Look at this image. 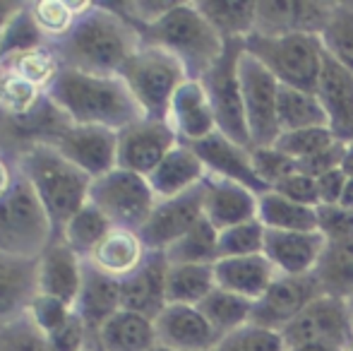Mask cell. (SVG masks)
<instances>
[{
	"label": "cell",
	"mask_w": 353,
	"mask_h": 351,
	"mask_svg": "<svg viewBox=\"0 0 353 351\" xmlns=\"http://www.w3.org/2000/svg\"><path fill=\"white\" fill-rule=\"evenodd\" d=\"M140 46L142 37L137 27L108 3H92L65 37L51 41L63 68L101 77H121Z\"/></svg>",
	"instance_id": "cell-1"
},
{
	"label": "cell",
	"mask_w": 353,
	"mask_h": 351,
	"mask_svg": "<svg viewBox=\"0 0 353 351\" xmlns=\"http://www.w3.org/2000/svg\"><path fill=\"white\" fill-rule=\"evenodd\" d=\"M46 99L74 126L121 132L144 118L123 77H101L63 68L46 89Z\"/></svg>",
	"instance_id": "cell-2"
},
{
	"label": "cell",
	"mask_w": 353,
	"mask_h": 351,
	"mask_svg": "<svg viewBox=\"0 0 353 351\" xmlns=\"http://www.w3.org/2000/svg\"><path fill=\"white\" fill-rule=\"evenodd\" d=\"M14 164L48 212L58 236L65 221L89 202L92 178L46 142H32L19 150Z\"/></svg>",
	"instance_id": "cell-3"
},
{
	"label": "cell",
	"mask_w": 353,
	"mask_h": 351,
	"mask_svg": "<svg viewBox=\"0 0 353 351\" xmlns=\"http://www.w3.org/2000/svg\"><path fill=\"white\" fill-rule=\"evenodd\" d=\"M142 43L159 46L181 61L190 80H202L223 56L226 41L195 3H176L159 22L140 29Z\"/></svg>",
	"instance_id": "cell-4"
},
{
	"label": "cell",
	"mask_w": 353,
	"mask_h": 351,
	"mask_svg": "<svg viewBox=\"0 0 353 351\" xmlns=\"http://www.w3.org/2000/svg\"><path fill=\"white\" fill-rule=\"evenodd\" d=\"M56 239V229L24 176L17 171L12 190L0 197V255L37 260Z\"/></svg>",
	"instance_id": "cell-5"
},
{
	"label": "cell",
	"mask_w": 353,
	"mask_h": 351,
	"mask_svg": "<svg viewBox=\"0 0 353 351\" xmlns=\"http://www.w3.org/2000/svg\"><path fill=\"white\" fill-rule=\"evenodd\" d=\"M245 51L262 63L283 87L315 92L325 66V46L315 34H286V37L245 39Z\"/></svg>",
	"instance_id": "cell-6"
},
{
	"label": "cell",
	"mask_w": 353,
	"mask_h": 351,
	"mask_svg": "<svg viewBox=\"0 0 353 351\" xmlns=\"http://www.w3.org/2000/svg\"><path fill=\"white\" fill-rule=\"evenodd\" d=\"M121 77L140 103L144 118L159 121H166L176 92L190 80L178 58L149 43H142L140 51L128 61Z\"/></svg>",
	"instance_id": "cell-7"
},
{
	"label": "cell",
	"mask_w": 353,
	"mask_h": 351,
	"mask_svg": "<svg viewBox=\"0 0 353 351\" xmlns=\"http://www.w3.org/2000/svg\"><path fill=\"white\" fill-rule=\"evenodd\" d=\"M89 202H94L116 229L140 234L142 226L152 217L159 197L154 195L152 185L144 176L116 166L108 174L94 178Z\"/></svg>",
	"instance_id": "cell-8"
},
{
	"label": "cell",
	"mask_w": 353,
	"mask_h": 351,
	"mask_svg": "<svg viewBox=\"0 0 353 351\" xmlns=\"http://www.w3.org/2000/svg\"><path fill=\"white\" fill-rule=\"evenodd\" d=\"M243 106H245L250 147H272L281 135L279 128V80L248 51L238 61Z\"/></svg>",
	"instance_id": "cell-9"
},
{
	"label": "cell",
	"mask_w": 353,
	"mask_h": 351,
	"mask_svg": "<svg viewBox=\"0 0 353 351\" xmlns=\"http://www.w3.org/2000/svg\"><path fill=\"white\" fill-rule=\"evenodd\" d=\"M243 51H245V41H226L223 56L200 82L207 89L214 116H216V130L226 135L228 140L252 150L245 121V106H243L241 80H238V61H241Z\"/></svg>",
	"instance_id": "cell-10"
},
{
	"label": "cell",
	"mask_w": 353,
	"mask_h": 351,
	"mask_svg": "<svg viewBox=\"0 0 353 351\" xmlns=\"http://www.w3.org/2000/svg\"><path fill=\"white\" fill-rule=\"evenodd\" d=\"M68 161L82 169L89 178H99L118 166V132L94 126H74L65 121L46 140Z\"/></svg>",
	"instance_id": "cell-11"
},
{
	"label": "cell",
	"mask_w": 353,
	"mask_h": 351,
	"mask_svg": "<svg viewBox=\"0 0 353 351\" xmlns=\"http://www.w3.org/2000/svg\"><path fill=\"white\" fill-rule=\"evenodd\" d=\"M281 334L288 347L303 342H330L349 351L353 344L349 303L344 299L320 294L291 325L281 330Z\"/></svg>",
	"instance_id": "cell-12"
},
{
	"label": "cell",
	"mask_w": 353,
	"mask_h": 351,
	"mask_svg": "<svg viewBox=\"0 0 353 351\" xmlns=\"http://www.w3.org/2000/svg\"><path fill=\"white\" fill-rule=\"evenodd\" d=\"M178 145L181 140L168 121L140 118L118 132V166L147 178Z\"/></svg>",
	"instance_id": "cell-13"
},
{
	"label": "cell",
	"mask_w": 353,
	"mask_h": 351,
	"mask_svg": "<svg viewBox=\"0 0 353 351\" xmlns=\"http://www.w3.org/2000/svg\"><path fill=\"white\" fill-rule=\"evenodd\" d=\"M202 219H205V185H197L178 197L159 200L149 221L142 226L140 239L147 250L163 253Z\"/></svg>",
	"instance_id": "cell-14"
},
{
	"label": "cell",
	"mask_w": 353,
	"mask_h": 351,
	"mask_svg": "<svg viewBox=\"0 0 353 351\" xmlns=\"http://www.w3.org/2000/svg\"><path fill=\"white\" fill-rule=\"evenodd\" d=\"M336 3L322 0H257L255 34L262 37H286V34L325 32Z\"/></svg>",
	"instance_id": "cell-15"
},
{
	"label": "cell",
	"mask_w": 353,
	"mask_h": 351,
	"mask_svg": "<svg viewBox=\"0 0 353 351\" xmlns=\"http://www.w3.org/2000/svg\"><path fill=\"white\" fill-rule=\"evenodd\" d=\"M322 294L320 284L312 274L288 277L279 274L274 284L265 291L260 301H255L252 310V325H260L267 330L281 332L286 325H291L317 296Z\"/></svg>",
	"instance_id": "cell-16"
},
{
	"label": "cell",
	"mask_w": 353,
	"mask_h": 351,
	"mask_svg": "<svg viewBox=\"0 0 353 351\" xmlns=\"http://www.w3.org/2000/svg\"><path fill=\"white\" fill-rule=\"evenodd\" d=\"M157 342L168 351H216L221 334L210 325L197 305L168 303L154 320Z\"/></svg>",
	"instance_id": "cell-17"
},
{
	"label": "cell",
	"mask_w": 353,
	"mask_h": 351,
	"mask_svg": "<svg viewBox=\"0 0 353 351\" xmlns=\"http://www.w3.org/2000/svg\"><path fill=\"white\" fill-rule=\"evenodd\" d=\"M192 150L202 159L207 169V176L212 178H223V181L241 183V185L250 188L252 192L262 195L267 192V185L260 181L252 164V150L238 145V142L228 140L221 132H212L210 137L200 142H192Z\"/></svg>",
	"instance_id": "cell-18"
},
{
	"label": "cell",
	"mask_w": 353,
	"mask_h": 351,
	"mask_svg": "<svg viewBox=\"0 0 353 351\" xmlns=\"http://www.w3.org/2000/svg\"><path fill=\"white\" fill-rule=\"evenodd\" d=\"M168 260L161 250H149L135 272L121 279V303L125 310L157 320L168 305L166 301Z\"/></svg>",
	"instance_id": "cell-19"
},
{
	"label": "cell",
	"mask_w": 353,
	"mask_h": 351,
	"mask_svg": "<svg viewBox=\"0 0 353 351\" xmlns=\"http://www.w3.org/2000/svg\"><path fill=\"white\" fill-rule=\"evenodd\" d=\"M39 296V258L0 255V332L22 320Z\"/></svg>",
	"instance_id": "cell-20"
},
{
	"label": "cell",
	"mask_w": 353,
	"mask_h": 351,
	"mask_svg": "<svg viewBox=\"0 0 353 351\" xmlns=\"http://www.w3.org/2000/svg\"><path fill=\"white\" fill-rule=\"evenodd\" d=\"M84 260L61 239L48 243V248L39 255V294L53 296L63 303H77L79 286H82Z\"/></svg>",
	"instance_id": "cell-21"
},
{
	"label": "cell",
	"mask_w": 353,
	"mask_h": 351,
	"mask_svg": "<svg viewBox=\"0 0 353 351\" xmlns=\"http://www.w3.org/2000/svg\"><path fill=\"white\" fill-rule=\"evenodd\" d=\"M205 219L216 231L257 219L260 195L241 183L223 181V178H205Z\"/></svg>",
	"instance_id": "cell-22"
},
{
	"label": "cell",
	"mask_w": 353,
	"mask_h": 351,
	"mask_svg": "<svg viewBox=\"0 0 353 351\" xmlns=\"http://www.w3.org/2000/svg\"><path fill=\"white\" fill-rule=\"evenodd\" d=\"M325 245L320 231H267L265 255L279 274L305 277L315 272Z\"/></svg>",
	"instance_id": "cell-23"
},
{
	"label": "cell",
	"mask_w": 353,
	"mask_h": 351,
	"mask_svg": "<svg viewBox=\"0 0 353 351\" xmlns=\"http://www.w3.org/2000/svg\"><path fill=\"white\" fill-rule=\"evenodd\" d=\"M327 113V126L336 140L353 142V75L325 53V66L315 89Z\"/></svg>",
	"instance_id": "cell-24"
},
{
	"label": "cell",
	"mask_w": 353,
	"mask_h": 351,
	"mask_svg": "<svg viewBox=\"0 0 353 351\" xmlns=\"http://www.w3.org/2000/svg\"><path fill=\"white\" fill-rule=\"evenodd\" d=\"M166 121L171 123L183 145L200 142L210 137L212 132H216V116H214L207 89L200 80H188L178 89L171 108H168Z\"/></svg>",
	"instance_id": "cell-25"
},
{
	"label": "cell",
	"mask_w": 353,
	"mask_h": 351,
	"mask_svg": "<svg viewBox=\"0 0 353 351\" xmlns=\"http://www.w3.org/2000/svg\"><path fill=\"white\" fill-rule=\"evenodd\" d=\"M216 286L223 291H231L248 301H260L265 291L274 284L279 277L276 267L267 260L265 253L248 255V258H221L214 263Z\"/></svg>",
	"instance_id": "cell-26"
},
{
	"label": "cell",
	"mask_w": 353,
	"mask_h": 351,
	"mask_svg": "<svg viewBox=\"0 0 353 351\" xmlns=\"http://www.w3.org/2000/svg\"><path fill=\"white\" fill-rule=\"evenodd\" d=\"M121 308V279L97 270L92 263L84 260L82 286H79L74 313L87 323L92 334H97V330Z\"/></svg>",
	"instance_id": "cell-27"
},
{
	"label": "cell",
	"mask_w": 353,
	"mask_h": 351,
	"mask_svg": "<svg viewBox=\"0 0 353 351\" xmlns=\"http://www.w3.org/2000/svg\"><path fill=\"white\" fill-rule=\"evenodd\" d=\"M205 178H207V169L202 164V159L195 154V150L190 145H183L181 142L147 176V181L159 200H168V197H178L183 192L192 190V188L202 185Z\"/></svg>",
	"instance_id": "cell-28"
},
{
	"label": "cell",
	"mask_w": 353,
	"mask_h": 351,
	"mask_svg": "<svg viewBox=\"0 0 353 351\" xmlns=\"http://www.w3.org/2000/svg\"><path fill=\"white\" fill-rule=\"evenodd\" d=\"M97 351H154L159 347L152 318L121 308L94 334Z\"/></svg>",
	"instance_id": "cell-29"
},
{
	"label": "cell",
	"mask_w": 353,
	"mask_h": 351,
	"mask_svg": "<svg viewBox=\"0 0 353 351\" xmlns=\"http://www.w3.org/2000/svg\"><path fill=\"white\" fill-rule=\"evenodd\" d=\"M147 253V245H144V241L140 239L137 231L116 229L113 226L106 239L94 248V253L87 258V263H92L97 270L106 272V274L116 277V279H123V277H128L142 265Z\"/></svg>",
	"instance_id": "cell-30"
},
{
	"label": "cell",
	"mask_w": 353,
	"mask_h": 351,
	"mask_svg": "<svg viewBox=\"0 0 353 351\" xmlns=\"http://www.w3.org/2000/svg\"><path fill=\"white\" fill-rule=\"evenodd\" d=\"M195 5L223 41H245L255 34L257 0H197Z\"/></svg>",
	"instance_id": "cell-31"
},
{
	"label": "cell",
	"mask_w": 353,
	"mask_h": 351,
	"mask_svg": "<svg viewBox=\"0 0 353 351\" xmlns=\"http://www.w3.org/2000/svg\"><path fill=\"white\" fill-rule=\"evenodd\" d=\"M312 277L322 294L349 301L353 296V241L327 243Z\"/></svg>",
	"instance_id": "cell-32"
},
{
	"label": "cell",
	"mask_w": 353,
	"mask_h": 351,
	"mask_svg": "<svg viewBox=\"0 0 353 351\" xmlns=\"http://www.w3.org/2000/svg\"><path fill=\"white\" fill-rule=\"evenodd\" d=\"M216 289L214 265H168L166 301L173 305H200Z\"/></svg>",
	"instance_id": "cell-33"
},
{
	"label": "cell",
	"mask_w": 353,
	"mask_h": 351,
	"mask_svg": "<svg viewBox=\"0 0 353 351\" xmlns=\"http://www.w3.org/2000/svg\"><path fill=\"white\" fill-rule=\"evenodd\" d=\"M317 207H305L279 195L276 190H267L260 195L257 219L267 226V231H317Z\"/></svg>",
	"instance_id": "cell-34"
},
{
	"label": "cell",
	"mask_w": 353,
	"mask_h": 351,
	"mask_svg": "<svg viewBox=\"0 0 353 351\" xmlns=\"http://www.w3.org/2000/svg\"><path fill=\"white\" fill-rule=\"evenodd\" d=\"M111 229L113 224L108 221V217L94 202H87L65 221V226H63L58 236L70 245L79 258L87 260Z\"/></svg>",
	"instance_id": "cell-35"
},
{
	"label": "cell",
	"mask_w": 353,
	"mask_h": 351,
	"mask_svg": "<svg viewBox=\"0 0 353 351\" xmlns=\"http://www.w3.org/2000/svg\"><path fill=\"white\" fill-rule=\"evenodd\" d=\"M279 128L281 132L305 130V128H330L327 113L315 92L296 87H279Z\"/></svg>",
	"instance_id": "cell-36"
},
{
	"label": "cell",
	"mask_w": 353,
	"mask_h": 351,
	"mask_svg": "<svg viewBox=\"0 0 353 351\" xmlns=\"http://www.w3.org/2000/svg\"><path fill=\"white\" fill-rule=\"evenodd\" d=\"M197 308L202 310V315L210 320V325L221 334V339H223V337H228V334L236 332V330H241L252 323L255 303L243 299V296H236V294H231V291H223L216 286V289H214Z\"/></svg>",
	"instance_id": "cell-37"
},
{
	"label": "cell",
	"mask_w": 353,
	"mask_h": 351,
	"mask_svg": "<svg viewBox=\"0 0 353 351\" xmlns=\"http://www.w3.org/2000/svg\"><path fill=\"white\" fill-rule=\"evenodd\" d=\"M43 101H46L43 89L3 68L0 72V118L3 121H24L34 116Z\"/></svg>",
	"instance_id": "cell-38"
},
{
	"label": "cell",
	"mask_w": 353,
	"mask_h": 351,
	"mask_svg": "<svg viewBox=\"0 0 353 351\" xmlns=\"http://www.w3.org/2000/svg\"><path fill=\"white\" fill-rule=\"evenodd\" d=\"M168 265H214L219 260V231L207 219L163 250Z\"/></svg>",
	"instance_id": "cell-39"
},
{
	"label": "cell",
	"mask_w": 353,
	"mask_h": 351,
	"mask_svg": "<svg viewBox=\"0 0 353 351\" xmlns=\"http://www.w3.org/2000/svg\"><path fill=\"white\" fill-rule=\"evenodd\" d=\"M92 8L89 0H34L29 3L32 17L37 22L39 32L46 37V41H58L74 27L77 17H82Z\"/></svg>",
	"instance_id": "cell-40"
},
{
	"label": "cell",
	"mask_w": 353,
	"mask_h": 351,
	"mask_svg": "<svg viewBox=\"0 0 353 351\" xmlns=\"http://www.w3.org/2000/svg\"><path fill=\"white\" fill-rule=\"evenodd\" d=\"M320 39L327 56L353 75V3H336Z\"/></svg>",
	"instance_id": "cell-41"
},
{
	"label": "cell",
	"mask_w": 353,
	"mask_h": 351,
	"mask_svg": "<svg viewBox=\"0 0 353 351\" xmlns=\"http://www.w3.org/2000/svg\"><path fill=\"white\" fill-rule=\"evenodd\" d=\"M46 37L39 32L37 22L32 17V10H29V3L22 5L17 14L10 19V24L3 29L0 34V66H5L8 61H12L19 53H27L32 48L46 46Z\"/></svg>",
	"instance_id": "cell-42"
},
{
	"label": "cell",
	"mask_w": 353,
	"mask_h": 351,
	"mask_svg": "<svg viewBox=\"0 0 353 351\" xmlns=\"http://www.w3.org/2000/svg\"><path fill=\"white\" fill-rule=\"evenodd\" d=\"M3 68L17 72L19 77H24V80L37 85L39 89H43V92L51 87V82L56 80L58 72L63 70L61 58L56 56L51 43L32 48V51H27V53H19V56H14L12 61L5 63Z\"/></svg>",
	"instance_id": "cell-43"
},
{
	"label": "cell",
	"mask_w": 353,
	"mask_h": 351,
	"mask_svg": "<svg viewBox=\"0 0 353 351\" xmlns=\"http://www.w3.org/2000/svg\"><path fill=\"white\" fill-rule=\"evenodd\" d=\"M267 226L260 219L231 226L219 231V260L221 258H248V255L265 253Z\"/></svg>",
	"instance_id": "cell-44"
},
{
	"label": "cell",
	"mask_w": 353,
	"mask_h": 351,
	"mask_svg": "<svg viewBox=\"0 0 353 351\" xmlns=\"http://www.w3.org/2000/svg\"><path fill=\"white\" fill-rule=\"evenodd\" d=\"M336 137L330 128H305V130H291L281 132L279 140L274 142V147H279L283 154H288L293 161H305L312 154L327 150L330 145H334Z\"/></svg>",
	"instance_id": "cell-45"
},
{
	"label": "cell",
	"mask_w": 353,
	"mask_h": 351,
	"mask_svg": "<svg viewBox=\"0 0 353 351\" xmlns=\"http://www.w3.org/2000/svg\"><path fill=\"white\" fill-rule=\"evenodd\" d=\"M216 351H288V344L276 330H267L250 323L223 337Z\"/></svg>",
	"instance_id": "cell-46"
},
{
	"label": "cell",
	"mask_w": 353,
	"mask_h": 351,
	"mask_svg": "<svg viewBox=\"0 0 353 351\" xmlns=\"http://www.w3.org/2000/svg\"><path fill=\"white\" fill-rule=\"evenodd\" d=\"M252 164L260 176V181L267 185V190H274L281 181L293 176L298 171V164L288 154H283L279 147H255L252 150Z\"/></svg>",
	"instance_id": "cell-47"
},
{
	"label": "cell",
	"mask_w": 353,
	"mask_h": 351,
	"mask_svg": "<svg viewBox=\"0 0 353 351\" xmlns=\"http://www.w3.org/2000/svg\"><path fill=\"white\" fill-rule=\"evenodd\" d=\"M0 351H53L48 337L32 323L29 315L0 332Z\"/></svg>",
	"instance_id": "cell-48"
},
{
	"label": "cell",
	"mask_w": 353,
	"mask_h": 351,
	"mask_svg": "<svg viewBox=\"0 0 353 351\" xmlns=\"http://www.w3.org/2000/svg\"><path fill=\"white\" fill-rule=\"evenodd\" d=\"M317 231L327 243L353 241V210L344 205H320L317 207Z\"/></svg>",
	"instance_id": "cell-49"
},
{
	"label": "cell",
	"mask_w": 353,
	"mask_h": 351,
	"mask_svg": "<svg viewBox=\"0 0 353 351\" xmlns=\"http://www.w3.org/2000/svg\"><path fill=\"white\" fill-rule=\"evenodd\" d=\"M72 313H74L72 305L63 303V301L53 299V296L39 294L37 299H34V303H32V308H29L27 315L32 318V323L37 325L46 337H51V334L56 332V330L61 328V325L65 323Z\"/></svg>",
	"instance_id": "cell-50"
},
{
	"label": "cell",
	"mask_w": 353,
	"mask_h": 351,
	"mask_svg": "<svg viewBox=\"0 0 353 351\" xmlns=\"http://www.w3.org/2000/svg\"><path fill=\"white\" fill-rule=\"evenodd\" d=\"M53 351H87L94 347V334L77 313H72L56 332L48 337Z\"/></svg>",
	"instance_id": "cell-51"
},
{
	"label": "cell",
	"mask_w": 353,
	"mask_h": 351,
	"mask_svg": "<svg viewBox=\"0 0 353 351\" xmlns=\"http://www.w3.org/2000/svg\"><path fill=\"white\" fill-rule=\"evenodd\" d=\"M279 195L288 197V200L298 202L305 207H320V192H317V178H310L301 171H296L293 176H288L286 181H281L274 188Z\"/></svg>",
	"instance_id": "cell-52"
},
{
	"label": "cell",
	"mask_w": 353,
	"mask_h": 351,
	"mask_svg": "<svg viewBox=\"0 0 353 351\" xmlns=\"http://www.w3.org/2000/svg\"><path fill=\"white\" fill-rule=\"evenodd\" d=\"M344 154H346V142L336 140L334 145H330L327 150L312 154L310 159L298 161V171L305 174V176H310V178H320V176L330 174V171H334V169H341Z\"/></svg>",
	"instance_id": "cell-53"
},
{
	"label": "cell",
	"mask_w": 353,
	"mask_h": 351,
	"mask_svg": "<svg viewBox=\"0 0 353 351\" xmlns=\"http://www.w3.org/2000/svg\"><path fill=\"white\" fill-rule=\"evenodd\" d=\"M349 176L344 174V169H334L330 174L317 178V192H320V205H339L341 195Z\"/></svg>",
	"instance_id": "cell-54"
},
{
	"label": "cell",
	"mask_w": 353,
	"mask_h": 351,
	"mask_svg": "<svg viewBox=\"0 0 353 351\" xmlns=\"http://www.w3.org/2000/svg\"><path fill=\"white\" fill-rule=\"evenodd\" d=\"M14 181H17V164L12 157L0 154V197H5L12 190Z\"/></svg>",
	"instance_id": "cell-55"
},
{
	"label": "cell",
	"mask_w": 353,
	"mask_h": 351,
	"mask_svg": "<svg viewBox=\"0 0 353 351\" xmlns=\"http://www.w3.org/2000/svg\"><path fill=\"white\" fill-rule=\"evenodd\" d=\"M22 5L24 3H8V0H0V34H3V29L10 24V19L22 10Z\"/></svg>",
	"instance_id": "cell-56"
},
{
	"label": "cell",
	"mask_w": 353,
	"mask_h": 351,
	"mask_svg": "<svg viewBox=\"0 0 353 351\" xmlns=\"http://www.w3.org/2000/svg\"><path fill=\"white\" fill-rule=\"evenodd\" d=\"M288 351H346L336 344H330V342H303V344H293L288 347Z\"/></svg>",
	"instance_id": "cell-57"
},
{
	"label": "cell",
	"mask_w": 353,
	"mask_h": 351,
	"mask_svg": "<svg viewBox=\"0 0 353 351\" xmlns=\"http://www.w3.org/2000/svg\"><path fill=\"white\" fill-rule=\"evenodd\" d=\"M341 169H344L346 176L353 178V142L346 145V154H344V161H341Z\"/></svg>",
	"instance_id": "cell-58"
},
{
	"label": "cell",
	"mask_w": 353,
	"mask_h": 351,
	"mask_svg": "<svg viewBox=\"0 0 353 351\" xmlns=\"http://www.w3.org/2000/svg\"><path fill=\"white\" fill-rule=\"evenodd\" d=\"M339 205L351 207V210H353V178H349V181H346L344 195H341V202H339Z\"/></svg>",
	"instance_id": "cell-59"
},
{
	"label": "cell",
	"mask_w": 353,
	"mask_h": 351,
	"mask_svg": "<svg viewBox=\"0 0 353 351\" xmlns=\"http://www.w3.org/2000/svg\"><path fill=\"white\" fill-rule=\"evenodd\" d=\"M346 303H349V313H351V320H353V296L349 301H346Z\"/></svg>",
	"instance_id": "cell-60"
},
{
	"label": "cell",
	"mask_w": 353,
	"mask_h": 351,
	"mask_svg": "<svg viewBox=\"0 0 353 351\" xmlns=\"http://www.w3.org/2000/svg\"><path fill=\"white\" fill-rule=\"evenodd\" d=\"M154 351H168V349H161V347H157V349H154Z\"/></svg>",
	"instance_id": "cell-61"
},
{
	"label": "cell",
	"mask_w": 353,
	"mask_h": 351,
	"mask_svg": "<svg viewBox=\"0 0 353 351\" xmlns=\"http://www.w3.org/2000/svg\"><path fill=\"white\" fill-rule=\"evenodd\" d=\"M87 351H97V347H89V349H87Z\"/></svg>",
	"instance_id": "cell-62"
},
{
	"label": "cell",
	"mask_w": 353,
	"mask_h": 351,
	"mask_svg": "<svg viewBox=\"0 0 353 351\" xmlns=\"http://www.w3.org/2000/svg\"><path fill=\"white\" fill-rule=\"evenodd\" d=\"M349 351H353V344H351V349H349Z\"/></svg>",
	"instance_id": "cell-63"
}]
</instances>
